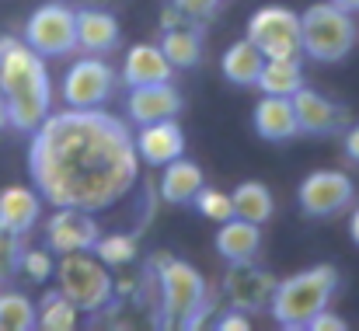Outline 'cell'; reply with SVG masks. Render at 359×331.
Listing matches in <instances>:
<instances>
[{"mask_svg":"<svg viewBox=\"0 0 359 331\" xmlns=\"http://www.w3.org/2000/svg\"><path fill=\"white\" fill-rule=\"evenodd\" d=\"M28 171L46 203L102 213L133 192L140 157L129 126L112 112L63 109L32 129Z\"/></svg>","mask_w":359,"mask_h":331,"instance_id":"cell-1","label":"cell"},{"mask_svg":"<svg viewBox=\"0 0 359 331\" xmlns=\"http://www.w3.org/2000/svg\"><path fill=\"white\" fill-rule=\"evenodd\" d=\"M0 95L14 129L32 133L53 112V81L46 60L18 35H0Z\"/></svg>","mask_w":359,"mask_h":331,"instance_id":"cell-2","label":"cell"},{"mask_svg":"<svg viewBox=\"0 0 359 331\" xmlns=\"http://www.w3.org/2000/svg\"><path fill=\"white\" fill-rule=\"evenodd\" d=\"M339 290V269L335 265H311L283 283H276L272 300H269V314L276 318V325L286 331H304L311 325L314 314H321L332 297Z\"/></svg>","mask_w":359,"mask_h":331,"instance_id":"cell-3","label":"cell"},{"mask_svg":"<svg viewBox=\"0 0 359 331\" xmlns=\"http://www.w3.org/2000/svg\"><path fill=\"white\" fill-rule=\"evenodd\" d=\"M157 286H161V328H196L203 314H210V286L196 265L161 255Z\"/></svg>","mask_w":359,"mask_h":331,"instance_id":"cell-4","label":"cell"},{"mask_svg":"<svg viewBox=\"0 0 359 331\" xmlns=\"http://www.w3.org/2000/svg\"><path fill=\"white\" fill-rule=\"evenodd\" d=\"M356 46V25L353 14L339 4H311L300 14V53H307L314 63H342Z\"/></svg>","mask_w":359,"mask_h":331,"instance_id":"cell-5","label":"cell"},{"mask_svg":"<svg viewBox=\"0 0 359 331\" xmlns=\"http://www.w3.org/2000/svg\"><path fill=\"white\" fill-rule=\"evenodd\" d=\"M53 272L60 279V293L81 314H95V311H105L112 304L116 283L109 276V265L95 251H67Z\"/></svg>","mask_w":359,"mask_h":331,"instance_id":"cell-6","label":"cell"},{"mask_svg":"<svg viewBox=\"0 0 359 331\" xmlns=\"http://www.w3.org/2000/svg\"><path fill=\"white\" fill-rule=\"evenodd\" d=\"M25 42L42 56V60H56V56H70L77 49V21L74 11L67 4H42L32 11V18L25 21Z\"/></svg>","mask_w":359,"mask_h":331,"instance_id":"cell-7","label":"cell"},{"mask_svg":"<svg viewBox=\"0 0 359 331\" xmlns=\"http://www.w3.org/2000/svg\"><path fill=\"white\" fill-rule=\"evenodd\" d=\"M248 39L262 56H300V14L283 4H265L248 18Z\"/></svg>","mask_w":359,"mask_h":331,"instance_id":"cell-8","label":"cell"},{"mask_svg":"<svg viewBox=\"0 0 359 331\" xmlns=\"http://www.w3.org/2000/svg\"><path fill=\"white\" fill-rule=\"evenodd\" d=\"M116 91V70L102 56H84L63 74V102L67 109H102Z\"/></svg>","mask_w":359,"mask_h":331,"instance_id":"cell-9","label":"cell"},{"mask_svg":"<svg viewBox=\"0 0 359 331\" xmlns=\"http://www.w3.org/2000/svg\"><path fill=\"white\" fill-rule=\"evenodd\" d=\"M353 199H356V185L342 171H311L297 189L300 210L307 217H318V220L339 217L342 210L353 206Z\"/></svg>","mask_w":359,"mask_h":331,"instance_id":"cell-10","label":"cell"},{"mask_svg":"<svg viewBox=\"0 0 359 331\" xmlns=\"http://www.w3.org/2000/svg\"><path fill=\"white\" fill-rule=\"evenodd\" d=\"M98 223L95 213L88 210H74V206H56V213L46 223V244L49 251L56 255H67V251H91L95 241H98Z\"/></svg>","mask_w":359,"mask_h":331,"instance_id":"cell-11","label":"cell"},{"mask_svg":"<svg viewBox=\"0 0 359 331\" xmlns=\"http://www.w3.org/2000/svg\"><path fill=\"white\" fill-rule=\"evenodd\" d=\"M224 286H227V300L234 304V311L258 314V311L269 307L272 290H276V279L265 269H258L255 262H238V265H231Z\"/></svg>","mask_w":359,"mask_h":331,"instance_id":"cell-12","label":"cell"},{"mask_svg":"<svg viewBox=\"0 0 359 331\" xmlns=\"http://www.w3.org/2000/svg\"><path fill=\"white\" fill-rule=\"evenodd\" d=\"M136 157L150 168H164L168 161L185 154V133L175 119H161V122H147L140 126V133L133 136Z\"/></svg>","mask_w":359,"mask_h":331,"instance_id":"cell-13","label":"cell"},{"mask_svg":"<svg viewBox=\"0 0 359 331\" xmlns=\"http://www.w3.org/2000/svg\"><path fill=\"white\" fill-rule=\"evenodd\" d=\"M290 102H293V115H297V129L307 136H332L346 126V109L318 91L300 88Z\"/></svg>","mask_w":359,"mask_h":331,"instance_id":"cell-14","label":"cell"},{"mask_svg":"<svg viewBox=\"0 0 359 331\" xmlns=\"http://www.w3.org/2000/svg\"><path fill=\"white\" fill-rule=\"evenodd\" d=\"M126 112H129V122H136V126L161 122V119H178L182 95H178V88L171 81H164V84H140V88L129 91Z\"/></svg>","mask_w":359,"mask_h":331,"instance_id":"cell-15","label":"cell"},{"mask_svg":"<svg viewBox=\"0 0 359 331\" xmlns=\"http://www.w3.org/2000/svg\"><path fill=\"white\" fill-rule=\"evenodd\" d=\"M255 133L265 143H290L300 129H297V115H293V102L283 95H262L258 105L251 112Z\"/></svg>","mask_w":359,"mask_h":331,"instance_id":"cell-16","label":"cell"},{"mask_svg":"<svg viewBox=\"0 0 359 331\" xmlns=\"http://www.w3.org/2000/svg\"><path fill=\"white\" fill-rule=\"evenodd\" d=\"M74 21H77V49H84L91 56H109L119 46L122 28L116 14L88 7V11H74Z\"/></svg>","mask_w":359,"mask_h":331,"instance_id":"cell-17","label":"cell"},{"mask_svg":"<svg viewBox=\"0 0 359 331\" xmlns=\"http://www.w3.org/2000/svg\"><path fill=\"white\" fill-rule=\"evenodd\" d=\"M213 244H217L220 258H227L231 265L255 262L258 251H262V223H251V220H244V217H231V220L220 223Z\"/></svg>","mask_w":359,"mask_h":331,"instance_id":"cell-18","label":"cell"},{"mask_svg":"<svg viewBox=\"0 0 359 331\" xmlns=\"http://www.w3.org/2000/svg\"><path fill=\"white\" fill-rule=\"evenodd\" d=\"M175 67L164 60L161 46H150V42H140L129 49L126 63H122V81L129 88H140V84H164L171 81Z\"/></svg>","mask_w":359,"mask_h":331,"instance_id":"cell-19","label":"cell"},{"mask_svg":"<svg viewBox=\"0 0 359 331\" xmlns=\"http://www.w3.org/2000/svg\"><path fill=\"white\" fill-rule=\"evenodd\" d=\"M42 217V196L35 189L25 185H7L0 192V227L14 230V234H28Z\"/></svg>","mask_w":359,"mask_h":331,"instance_id":"cell-20","label":"cell"},{"mask_svg":"<svg viewBox=\"0 0 359 331\" xmlns=\"http://www.w3.org/2000/svg\"><path fill=\"white\" fill-rule=\"evenodd\" d=\"M203 185H206V182H203V168H199L196 161H185V154H182V157H175V161L164 164L161 199L171 203V206H189Z\"/></svg>","mask_w":359,"mask_h":331,"instance_id":"cell-21","label":"cell"},{"mask_svg":"<svg viewBox=\"0 0 359 331\" xmlns=\"http://www.w3.org/2000/svg\"><path fill=\"white\" fill-rule=\"evenodd\" d=\"M255 88H258L262 95H283V98H293V95L304 88V70H300L297 56H265Z\"/></svg>","mask_w":359,"mask_h":331,"instance_id":"cell-22","label":"cell"},{"mask_svg":"<svg viewBox=\"0 0 359 331\" xmlns=\"http://www.w3.org/2000/svg\"><path fill=\"white\" fill-rule=\"evenodd\" d=\"M262 63H265V56L258 53V46H255L251 39H241L234 46H227V53H224V60H220V70H224V77H227L234 88H255Z\"/></svg>","mask_w":359,"mask_h":331,"instance_id":"cell-23","label":"cell"},{"mask_svg":"<svg viewBox=\"0 0 359 331\" xmlns=\"http://www.w3.org/2000/svg\"><path fill=\"white\" fill-rule=\"evenodd\" d=\"M161 53H164V60H168L175 70H192V67L203 60V35H199L196 28L171 25V28H164Z\"/></svg>","mask_w":359,"mask_h":331,"instance_id":"cell-24","label":"cell"},{"mask_svg":"<svg viewBox=\"0 0 359 331\" xmlns=\"http://www.w3.org/2000/svg\"><path fill=\"white\" fill-rule=\"evenodd\" d=\"M231 203H234V217H244L251 223H265L276 213V199L262 182H241L231 192Z\"/></svg>","mask_w":359,"mask_h":331,"instance_id":"cell-25","label":"cell"},{"mask_svg":"<svg viewBox=\"0 0 359 331\" xmlns=\"http://www.w3.org/2000/svg\"><path fill=\"white\" fill-rule=\"evenodd\" d=\"M77 321H81V311L60 290L46 293L42 304L35 307V328H42V331H74Z\"/></svg>","mask_w":359,"mask_h":331,"instance_id":"cell-26","label":"cell"},{"mask_svg":"<svg viewBox=\"0 0 359 331\" xmlns=\"http://www.w3.org/2000/svg\"><path fill=\"white\" fill-rule=\"evenodd\" d=\"M35 328V304L18 293L4 290L0 293V331H32Z\"/></svg>","mask_w":359,"mask_h":331,"instance_id":"cell-27","label":"cell"},{"mask_svg":"<svg viewBox=\"0 0 359 331\" xmlns=\"http://www.w3.org/2000/svg\"><path fill=\"white\" fill-rule=\"evenodd\" d=\"M105 265H129L133 258H136V237H129V234H98V241H95V248H91Z\"/></svg>","mask_w":359,"mask_h":331,"instance_id":"cell-28","label":"cell"},{"mask_svg":"<svg viewBox=\"0 0 359 331\" xmlns=\"http://www.w3.org/2000/svg\"><path fill=\"white\" fill-rule=\"evenodd\" d=\"M192 206L206 217V220L213 223H224L234 217V203H231V192H220V189H199L196 192V199H192Z\"/></svg>","mask_w":359,"mask_h":331,"instance_id":"cell-29","label":"cell"},{"mask_svg":"<svg viewBox=\"0 0 359 331\" xmlns=\"http://www.w3.org/2000/svg\"><path fill=\"white\" fill-rule=\"evenodd\" d=\"M21 255H25L21 234L0 227V283H7V279H14L21 272Z\"/></svg>","mask_w":359,"mask_h":331,"instance_id":"cell-30","label":"cell"},{"mask_svg":"<svg viewBox=\"0 0 359 331\" xmlns=\"http://www.w3.org/2000/svg\"><path fill=\"white\" fill-rule=\"evenodd\" d=\"M53 258L46 255V251H28L25 248V255H21V272L28 276V279H35V283H46L49 276H53Z\"/></svg>","mask_w":359,"mask_h":331,"instance_id":"cell-31","label":"cell"},{"mask_svg":"<svg viewBox=\"0 0 359 331\" xmlns=\"http://www.w3.org/2000/svg\"><path fill=\"white\" fill-rule=\"evenodd\" d=\"M224 0H171V7L182 14V18H206L220 7Z\"/></svg>","mask_w":359,"mask_h":331,"instance_id":"cell-32","label":"cell"},{"mask_svg":"<svg viewBox=\"0 0 359 331\" xmlns=\"http://www.w3.org/2000/svg\"><path fill=\"white\" fill-rule=\"evenodd\" d=\"M346 328H349V325H346L342 318H335V314L325 307L321 314H314V318H311V325H307L304 331H346Z\"/></svg>","mask_w":359,"mask_h":331,"instance_id":"cell-33","label":"cell"},{"mask_svg":"<svg viewBox=\"0 0 359 331\" xmlns=\"http://www.w3.org/2000/svg\"><path fill=\"white\" fill-rule=\"evenodd\" d=\"M248 328H251V321L244 318V311H231L227 318L217 321V331H248Z\"/></svg>","mask_w":359,"mask_h":331,"instance_id":"cell-34","label":"cell"},{"mask_svg":"<svg viewBox=\"0 0 359 331\" xmlns=\"http://www.w3.org/2000/svg\"><path fill=\"white\" fill-rule=\"evenodd\" d=\"M346 157L359 164V122L356 126H349V133H346Z\"/></svg>","mask_w":359,"mask_h":331,"instance_id":"cell-35","label":"cell"},{"mask_svg":"<svg viewBox=\"0 0 359 331\" xmlns=\"http://www.w3.org/2000/svg\"><path fill=\"white\" fill-rule=\"evenodd\" d=\"M349 237H353V244L359 248V206L353 210V217H349Z\"/></svg>","mask_w":359,"mask_h":331,"instance_id":"cell-36","label":"cell"},{"mask_svg":"<svg viewBox=\"0 0 359 331\" xmlns=\"http://www.w3.org/2000/svg\"><path fill=\"white\" fill-rule=\"evenodd\" d=\"M332 4H339L342 11H349V14H356L359 11V0H332Z\"/></svg>","mask_w":359,"mask_h":331,"instance_id":"cell-37","label":"cell"},{"mask_svg":"<svg viewBox=\"0 0 359 331\" xmlns=\"http://www.w3.org/2000/svg\"><path fill=\"white\" fill-rule=\"evenodd\" d=\"M11 126V119H7V102H4V95H0V129H7Z\"/></svg>","mask_w":359,"mask_h":331,"instance_id":"cell-38","label":"cell"}]
</instances>
